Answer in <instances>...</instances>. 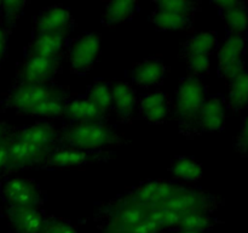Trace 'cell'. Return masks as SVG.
<instances>
[{"instance_id": "obj_1", "label": "cell", "mask_w": 248, "mask_h": 233, "mask_svg": "<svg viewBox=\"0 0 248 233\" xmlns=\"http://www.w3.org/2000/svg\"><path fill=\"white\" fill-rule=\"evenodd\" d=\"M73 97L69 87L57 83L15 85L4 104L19 114L45 119H62L65 104Z\"/></svg>"}, {"instance_id": "obj_2", "label": "cell", "mask_w": 248, "mask_h": 233, "mask_svg": "<svg viewBox=\"0 0 248 233\" xmlns=\"http://www.w3.org/2000/svg\"><path fill=\"white\" fill-rule=\"evenodd\" d=\"M121 143H124V138L108 120L85 121L63 125L60 129L57 147L96 152L109 150V148L116 147Z\"/></svg>"}, {"instance_id": "obj_3", "label": "cell", "mask_w": 248, "mask_h": 233, "mask_svg": "<svg viewBox=\"0 0 248 233\" xmlns=\"http://www.w3.org/2000/svg\"><path fill=\"white\" fill-rule=\"evenodd\" d=\"M207 96V87L200 78L188 74L179 80L172 109L179 133L186 138L199 136V116Z\"/></svg>"}, {"instance_id": "obj_4", "label": "cell", "mask_w": 248, "mask_h": 233, "mask_svg": "<svg viewBox=\"0 0 248 233\" xmlns=\"http://www.w3.org/2000/svg\"><path fill=\"white\" fill-rule=\"evenodd\" d=\"M150 209L126 200L121 196L99 205L96 218L101 231L130 232L147 218Z\"/></svg>"}, {"instance_id": "obj_5", "label": "cell", "mask_w": 248, "mask_h": 233, "mask_svg": "<svg viewBox=\"0 0 248 233\" xmlns=\"http://www.w3.org/2000/svg\"><path fill=\"white\" fill-rule=\"evenodd\" d=\"M223 204L217 196L208 193L203 189L182 184L181 188L153 209H164L179 216L189 214H212Z\"/></svg>"}, {"instance_id": "obj_6", "label": "cell", "mask_w": 248, "mask_h": 233, "mask_svg": "<svg viewBox=\"0 0 248 233\" xmlns=\"http://www.w3.org/2000/svg\"><path fill=\"white\" fill-rule=\"evenodd\" d=\"M101 53V35L94 32H85L72 39L67 49L69 69L75 75H86L93 68Z\"/></svg>"}, {"instance_id": "obj_7", "label": "cell", "mask_w": 248, "mask_h": 233, "mask_svg": "<svg viewBox=\"0 0 248 233\" xmlns=\"http://www.w3.org/2000/svg\"><path fill=\"white\" fill-rule=\"evenodd\" d=\"M1 197L9 206L41 209L47 200L46 192L33 179L10 177L1 184Z\"/></svg>"}, {"instance_id": "obj_8", "label": "cell", "mask_w": 248, "mask_h": 233, "mask_svg": "<svg viewBox=\"0 0 248 233\" xmlns=\"http://www.w3.org/2000/svg\"><path fill=\"white\" fill-rule=\"evenodd\" d=\"M111 150H75V148L56 147L45 159L40 169L43 170H58V169H74L82 167L85 165L97 164V163L109 162L114 157Z\"/></svg>"}, {"instance_id": "obj_9", "label": "cell", "mask_w": 248, "mask_h": 233, "mask_svg": "<svg viewBox=\"0 0 248 233\" xmlns=\"http://www.w3.org/2000/svg\"><path fill=\"white\" fill-rule=\"evenodd\" d=\"M181 186L182 183L174 180H147L128 188L121 197L138 205L153 209L173 196Z\"/></svg>"}, {"instance_id": "obj_10", "label": "cell", "mask_w": 248, "mask_h": 233, "mask_svg": "<svg viewBox=\"0 0 248 233\" xmlns=\"http://www.w3.org/2000/svg\"><path fill=\"white\" fill-rule=\"evenodd\" d=\"M62 70L61 58L31 57L23 56L16 70V85L47 84L55 83Z\"/></svg>"}, {"instance_id": "obj_11", "label": "cell", "mask_w": 248, "mask_h": 233, "mask_svg": "<svg viewBox=\"0 0 248 233\" xmlns=\"http://www.w3.org/2000/svg\"><path fill=\"white\" fill-rule=\"evenodd\" d=\"M247 41L246 36L228 34L217 48L218 74L225 80H232L241 72H244Z\"/></svg>"}, {"instance_id": "obj_12", "label": "cell", "mask_w": 248, "mask_h": 233, "mask_svg": "<svg viewBox=\"0 0 248 233\" xmlns=\"http://www.w3.org/2000/svg\"><path fill=\"white\" fill-rule=\"evenodd\" d=\"M7 152H9L7 170L16 171V170L40 169L47 155L52 150L18 140L11 136V133H10L9 141H7Z\"/></svg>"}, {"instance_id": "obj_13", "label": "cell", "mask_w": 248, "mask_h": 233, "mask_svg": "<svg viewBox=\"0 0 248 233\" xmlns=\"http://www.w3.org/2000/svg\"><path fill=\"white\" fill-rule=\"evenodd\" d=\"M75 21L70 9L63 5H52L41 10L33 21L31 35L38 34H69Z\"/></svg>"}, {"instance_id": "obj_14", "label": "cell", "mask_w": 248, "mask_h": 233, "mask_svg": "<svg viewBox=\"0 0 248 233\" xmlns=\"http://www.w3.org/2000/svg\"><path fill=\"white\" fill-rule=\"evenodd\" d=\"M69 34H38L31 35V41L24 49V56L46 58H61L67 53L69 46Z\"/></svg>"}, {"instance_id": "obj_15", "label": "cell", "mask_w": 248, "mask_h": 233, "mask_svg": "<svg viewBox=\"0 0 248 233\" xmlns=\"http://www.w3.org/2000/svg\"><path fill=\"white\" fill-rule=\"evenodd\" d=\"M172 101L161 90L142 95L138 100V116L150 124H164L170 119Z\"/></svg>"}, {"instance_id": "obj_16", "label": "cell", "mask_w": 248, "mask_h": 233, "mask_svg": "<svg viewBox=\"0 0 248 233\" xmlns=\"http://www.w3.org/2000/svg\"><path fill=\"white\" fill-rule=\"evenodd\" d=\"M11 136L24 141V142L31 143V145L53 150L57 147L60 129L56 128L50 121L40 120L31 125L12 129Z\"/></svg>"}, {"instance_id": "obj_17", "label": "cell", "mask_w": 248, "mask_h": 233, "mask_svg": "<svg viewBox=\"0 0 248 233\" xmlns=\"http://www.w3.org/2000/svg\"><path fill=\"white\" fill-rule=\"evenodd\" d=\"M167 66L159 57H148L133 63L130 70V80L135 86L153 87L164 83Z\"/></svg>"}, {"instance_id": "obj_18", "label": "cell", "mask_w": 248, "mask_h": 233, "mask_svg": "<svg viewBox=\"0 0 248 233\" xmlns=\"http://www.w3.org/2000/svg\"><path fill=\"white\" fill-rule=\"evenodd\" d=\"M113 90V111L120 123H131L135 119L140 97L132 84L123 80L111 83Z\"/></svg>"}, {"instance_id": "obj_19", "label": "cell", "mask_w": 248, "mask_h": 233, "mask_svg": "<svg viewBox=\"0 0 248 233\" xmlns=\"http://www.w3.org/2000/svg\"><path fill=\"white\" fill-rule=\"evenodd\" d=\"M227 104L222 95H210L205 100L199 116V135L202 133H215L224 129Z\"/></svg>"}, {"instance_id": "obj_20", "label": "cell", "mask_w": 248, "mask_h": 233, "mask_svg": "<svg viewBox=\"0 0 248 233\" xmlns=\"http://www.w3.org/2000/svg\"><path fill=\"white\" fill-rule=\"evenodd\" d=\"M5 215L16 233H39L45 221L43 209L26 206H6Z\"/></svg>"}, {"instance_id": "obj_21", "label": "cell", "mask_w": 248, "mask_h": 233, "mask_svg": "<svg viewBox=\"0 0 248 233\" xmlns=\"http://www.w3.org/2000/svg\"><path fill=\"white\" fill-rule=\"evenodd\" d=\"M223 17L228 34L232 35L246 36L248 28V10L247 6L241 1L236 0H220L213 1Z\"/></svg>"}, {"instance_id": "obj_22", "label": "cell", "mask_w": 248, "mask_h": 233, "mask_svg": "<svg viewBox=\"0 0 248 233\" xmlns=\"http://www.w3.org/2000/svg\"><path fill=\"white\" fill-rule=\"evenodd\" d=\"M62 119L68 123H85L108 120V116L102 113L85 95H80L73 96L67 102Z\"/></svg>"}, {"instance_id": "obj_23", "label": "cell", "mask_w": 248, "mask_h": 233, "mask_svg": "<svg viewBox=\"0 0 248 233\" xmlns=\"http://www.w3.org/2000/svg\"><path fill=\"white\" fill-rule=\"evenodd\" d=\"M149 21L157 31L178 32L190 31L194 27L195 16L181 14L172 10L155 9L150 12Z\"/></svg>"}, {"instance_id": "obj_24", "label": "cell", "mask_w": 248, "mask_h": 233, "mask_svg": "<svg viewBox=\"0 0 248 233\" xmlns=\"http://www.w3.org/2000/svg\"><path fill=\"white\" fill-rule=\"evenodd\" d=\"M140 11V2L132 0L108 1L104 5V11L101 17V23L104 27L119 26L128 22Z\"/></svg>"}, {"instance_id": "obj_25", "label": "cell", "mask_w": 248, "mask_h": 233, "mask_svg": "<svg viewBox=\"0 0 248 233\" xmlns=\"http://www.w3.org/2000/svg\"><path fill=\"white\" fill-rule=\"evenodd\" d=\"M218 45L219 43H218V35L216 32H199L182 43L179 56L183 58L193 55L210 56L217 50Z\"/></svg>"}, {"instance_id": "obj_26", "label": "cell", "mask_w": 248, "mask_h": 233, "mask_svg": "<svg viewBox=\"0 0 248 233\" xmlns=\"http://www.w3.org/2000/svg\"><path fill=\"white\" fill-rule=\"evenodd\" d=\"M169 172L177 182H198L202 179V164L191 157H176L171 160Z\"/></svg>"}, {"instance_id": "obj_27", "label": "cell", "mask_w": 248, "mask_h": 233, "mask_svg": "<svg viewBox=\"0 0 248 233\" xmlns=\"http://www.w3.org/2000/svg\"><path fill=\"white\" fill-rule=\"evenodd\" d=\"M227 108L234 112H241L248 107V70L245 69L236 77L229 80V89L224 97Z\"/></svg>"}, {"instance_id": "obj_28", "label": "cell", "mask_w": 248, "mask_h": 233, "mask_svg": "<svg viewBox=\"0 0 248 233\" xmlns=\"http://www.w3.org/2000/svg\"><path fill=\"white\" fill-rule=\"evenodd\" d=\"M84 95L102 113L109 116V113L113 111V90L110 82L96 79L89 85Z\"/></svg>"}, {"instance_id": "obj_29", "label": "cell", "mask_w": 248, "mask_h": 233, "mask_svg": "<svg viewBox=\"0 0 248 233\" xmlns=\"http://www.w3.org/2000/svg\"><path fill=\"white\" fill-rule=\"evenodd\" d=\"M217 222V218L211 214H189V215L182 216L177 227L172 231L208 232Z\"/></svg>"}, {"instance_id": "obj_30", "label": "cell", "mask_w": 248, "mask_h": 233, "mask_svg": "<svg viewBox=\"0 0 248 233\" xmlns=\"http://www.w3.org/2000/svg\"><path fill=\"white\" fill-rule=\"evenodd\" d=\"M28 4V1H21V0H17V1H10V0L1 1L0 14H1L2 18H4L5 28H7L9 31L14 28L15 24L17 23V21L23 15L24 9H26Z\"/></svg>"}, {"instance_id": "obj_31", "label": "cell", "mask_w": 248, "mask_h": 233, "mask_svg": "<svg viewBox=\"0 0 248 233\" xmlns=\"http://www.w3.org/2000/svg\"><path fill=\"white\" fill-rule=\"evenodd\" d=\"M181 217L182 216L171 213V211L164 210V209H150L147 220L161 228L162 231H172L177 227V225L181 221Z\"/></svg>"}, {"instance_id": "obj_32", "label": "cell", "mask_w": 248, "mask_h": 233, "mask_svg": "<svg viewBox=\"0 0 248 233\" xmlns=\"http://www.w3.org/2000/svg\"><path fill=\"white\" fill-rule=\"evenodd\" d=\"M152 4L155 9L172 10V11L193 15V16H195L196 12L201 10V2L186 1V0H160V1H153Z\"/></svg>"}, {"instance_id": "obj_33", "label": "cell", "mask_w": 248, "mask_h": 233, "mask_svg": "<svg viewBox=\"0 0 248 233\" xmlns=\"http://www.w3.org/2000/svg\"><path fill=\"white\" fill-rule=\"evenodd\" d=\"M39 233H78L77 228L70 221L52 215H46Z\"/></svg>"}, {"instance_id": "obj_34", "label": "cell", "mask_w": 248, "mask_h": 233, "mask_svg": "<svg viewBox=\"0 0 248 233\" xmlns=\"http://www.w3.org/2000/svg\"><path fill=\"white\" fill-rule=\"evenodd\" d=\"M186 68H188L190 75L200 78L208 74L211 69L210 56L206 55H193L186 57Z\"/></svg>"}, {"instance_id": "obj_35", "label": "cell", "mask_w": 248, "mask_h": 233, "mask_svg": "<svg viewBox=\"0 0 248 233\" xmlns=\"http://www.w3.org/2000/svg\"><path fill=\"white\" fill-rule=\"evenodd\" d=\"M235 148L241 154H248V116L245 118L239 136H237L236 141H235Z\"/></svg>"}, {"instance_id": "obj_36", "label": "cell", "mask_w": 248, "mask_h": 233, "mask_svg": "<svg viewBox=\"0 0 248 233\" xmlns=\"http://www.w3.org/2000/svg\"><path fill=\"white\" fill-rule=\"evenodd\" d=\"M9 38H10L9 29L0 26V67H1V63L4 62L5 56H6V52H7V49H9Z\"/></svg>"}, {"instance_id": "obj_37", "label": "cell", "mask_w": 248, "mask_h": 233, "mask_svg": "<svg viewBox=\"0 0 248 233\" xmlns=\"http://www.w3.org/2000/svg\"><path fill=\"white\" fill-rule=\"evenodd\" d=\"M7 141H9V137L5 138L4 141H1V142H0V172L7 171V163H9Z\"/></svg>"}, {"instance_id": "obj_38", "label": "cell", "mask_w": 248, "mask_h": 233, "mask_svg": "<svg viewBox=\"0 0 248 233\" xmlns=\"http://www.w3.org/2000/svg\"><path fill=\"white\" fill-rule=\"evenodd\" d=\"M173 233H207V232H191V231H172Z\"/></svg>"}, {"instance_id": "obj_39", "label": "cell", "mask_w": 248, "mask_h": 233, "mask_svg": "<svg viewBox=\"0 0 248 233\" xmlns=\"http://www.w3.org/2000/svg\"><path fill=\"white\" fill-rule=\"evenodd\" d=\"M101 233H128V232H118V231H101Z\"/></svg>"}, {"instance_id": "obj_40", "label": "cell", "mask_w": 248, "mask_h": 233, "mask_svg": "<svg viewBox=\"0 0 248 233\" xmlns=\"http://www.w3.org/2000/svg\"><path fill=\"white\" fill-rule=\"evenodd\" d=\"M0 6H1V1H0Z\"/></svg>"}]
</instances>
